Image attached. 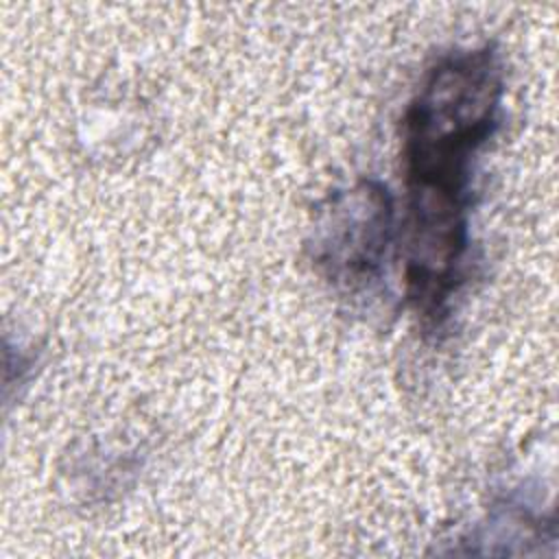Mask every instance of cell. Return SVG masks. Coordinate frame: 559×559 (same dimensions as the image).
Instances as JSON below:
<instances>
[{"mask_svg":"<svg viewBox=\"0 0 559 559\" xmlns=\"http://www.w3.org/2000/svg\"><path fill=\"white\" fill-rule=\"evenodd\" d=\"M502 96L500 52L456 48L428 68L404 114V293L430 332L450 319L465 284L476 162L500 127Z\"/></svg>","mask_w":559,"mask_h":559,"instance_id":"cell-1","label":"cell"},{"mask_svg":"<svg viewBox=\"0 0 559 559\" xmlns=\"http://www.w3.org/2000/svg\"><path fill=\"white\" fill-rule=\"evenodd\" d=\"M391 238L389 188L376 179H358L325 199L306 247L312 266L332 288L356 295L380 277Z\"/></svg>","mask_w":559,"mask_h":559,"instance_id":"cell-2","label":"cell"}]
</instances>
